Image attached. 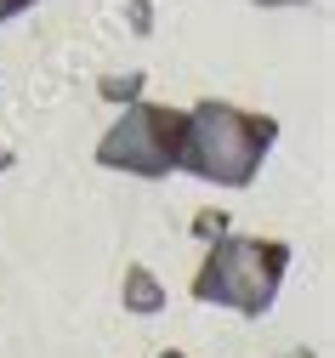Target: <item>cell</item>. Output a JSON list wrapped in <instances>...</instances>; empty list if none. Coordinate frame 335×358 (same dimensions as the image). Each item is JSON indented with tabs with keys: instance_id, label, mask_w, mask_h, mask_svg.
<instances>
[{
	"instance_id": "cell-5",
	"label": "cell",
	"mask_w": 335,
	"mask_h": 358,
	"mask_svg": "<svg viewBox=\"0 0 335 358\" xmlns=\"http://www.w3.org/2000/svg\"><path fill=\"white\" fill-rule=\"evenodd\" d=\"M29 6H34V0H0V23H12V17L29 12Z\"/></svg>"
},
{
	"instance_id": "cell-7",
	"label": "cell",
	"mask_w": 335,
	"mask_h": 358,
	"mask_svg": "<svg viewBox=\"0 0 335 358\" xmlns=\"http://www.w3.org/2000/svg\"><path fill=\"white\" fill-rule=\"evenodd\" d=\"M0 171H12V154H6V148H0Z\"/></svg>"
},
{
	"instance_id": "cell-8",
	"label": "cell",
	"mask_w": 335,
	"mask_h": 358,
	"mask_svg": "<svg viewBox=\"0 0 335 358\" xmlns=\"http://www.w3.org/2000/svg\"><path fill=\"white\" fill-rule=\"evenodd\" d=\"M159 358H187V352H159Z\"/></svg>"
},
{
	"instance_id": "cell-2",
	"label": "cell",
	"mask_w": 335,
	"mask_h": 358,
	"mask_svg": "<svg viewBox=\"0 0 335 358\" xmlns=\"http://www.w3.org/2000/svg\"><path fill=\"white\" fill-rule=\"evenodd\" d=\"M284 267H290V245L284 239L227 234L205 250L199 273H194V296L211 301V307H233L245 319H262L278 296V285H284Z\"/></svg>"
},
{
	"instance_id": "cell-9",
	"label": "cell",
	"mask_w": 335,
	"mask_h": 358,
	"mask_svg": "<svg viewBox=\"0 0 335 358\" xmlns=\"http://www.w3.org/2000/svg\"><path fill=\"white\" fill-rule=\"evenodd\" d=\"M284 358H307V352H284Z\"/></svg>"
},
{
	"instance_id": "cell-3",
	"label": "cell",
	"mask_w": 335,
	"mask_h": 358,
	"mask_svg": "<svg viewBox=\"0 0 335 358\" xmlns=\"http://www.w3.org/2000/svg\"><path fill=\"white\" fill-rule=\"evenodd\" d=\"M182 137H187V108H165V103H131L97 143V165L125 171V176H171L182 159Z\"/></svg>"
},
{
	"instance_id": "cell-4",
	"label": "cell",
	"mask_w": 335,
	"mask_h": 358,
	"mask_svg": "<svg viewBox=\"0 0 335 358\" xmlns=\"http://www.w3.org/2000/svg\"><path fill=\"white\" fill-rule=\"evenodd\" d=\"M136 313H154L159 307V290H154V279L148 273H142V267H131V296H125Z\"/></svg>"
},
{
	"instance_id": "cell-6",
	"label": "cell",
	"mask_w": 335,
	"mask_h": 358,
	"mask_svg": "<svg viewBox=\"0 0 335 358\" xmlns=\"http://www.w3.org/2000/svg\"><path fill=\"white\" fill-rule=\"evenodd\" d=\"M256 6H301V0H256Z\"/></svg>"
},
{
	"instance_id": "cell-1",
	"label": "cell",
	"mask_w": 335,
	"mask_h": 358,
	"mask_svg": "<svg viewBox=\"0 0 335 358\" xmlns=\"http://www.w3.org/2000/svg\"><path fill=\"white\" fill-rule=\"evenodd\" d=\"M278 143V120L273 114H250V108H233V103H199L187 108V137H182V159L176 171L199 176V182L216 188H250L262 159Z\"/></svg>"
}]
</instances>
